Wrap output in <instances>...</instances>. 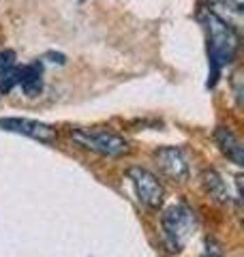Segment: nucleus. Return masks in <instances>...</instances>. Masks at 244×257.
Instances as JSON below:
<instances>
[{"label":"nucleus","mask_w":244,"mask_h":257,"mask_svg":"<svg viewBox=\"0 0 244 257\" xmlns=\"http://www.w3.org/2000/svg\"><path fill=\"white\" fill-rule=\"evenodd\" d=\"M154 161H157L159 170L169 176L176 182H184L191 176V165L186 159L184 150L178 146H161L154 150Z\"/></svg>","instance_id":"5"},{"label":"nucleus","mask_w":244,"mask_h":257,"mask_svg":"<svg viewBox=\"0 0 244 257\" xmlns=\"http://www.w3.org/2000/svg\"><path fill=\"white\" fill-rule=\"evenodd\" d=\"M13 60H15V54H13L11 50L0 52V75H3L7 69H11V67H13Z\"/></svg>","instance_id":"11"},{"label":"nucleus","mask_w":244,"mask_h":257,"mask_svg":"<svg viewBox=\"0 0 244 257\" xmlns=\"http://www.w3.org/2000/svg\"><path fill=\"white\" fill-rule=\"evenodd\" d=\"M127 178L131 180L140 204H144L146 208H152V210L161 208L163 199H165V187H163V182L159 180V176H154L150 170H146V167L135 165V167H129L127 170Z\"/></svg>","instance_id":"4"},{"label":"nucleus","mask_w":244,"mask_h":257,"mask_svg":"<svg viewBox=\"0 0 244 257\" xmlns=\"http://www.w3.org/2000/svg\"><path fill=\"white\" fill-rule=\"evenodd\" d=\"M197 212L195 208L186 202H176L167 206L161 214V238L163 246L169 253H182L191 238L197 231Z\"/></svg>","instance_id":"2"},{"label":"nucleus","mask_w":244,"mask_h":257,"mask_svg":"<svg viewBox=\"0 0 244 257\" xmlns=\"http://www.w3.org/2000/svg\"><path fill=\"white\" fill-rule=\"evenodd\" d=\"M199 257H223V251H221V246H214L212 242L208 240V244H206V251H203Z\"/></svg>","instance_id":"12"},{"label":"nucleus","mask_w":244,"mask_h":257,"mask_svg":"<svg viewBox=\"0 0 244 257\" xmlns=\"http://www.w3.org/2000/svg\"><path fill=\"white\" fill-rule=\"evenodd\" d=\"M221 3H225L227 7H231L233 11H240L242 9V0H221Z\"/></svg>","instance_id":"13"},{"label":"nucleus","mask_w":244,"mask_h":257,"mask_svg":"<svg viewBox=\"0 0 244 257\" xmlns=\"http://www.w3.org/2000/svg\"><path fill=\"white\" fill-rule=\"evenodd\" d=\"M201 184H203V191H206L212 199H216V202H221V204H229L231 202L233 195H231L229 184H227V180L216 170H206L203 172L201 174Z\"/></svg>","instance_id":"8"},{"label":"nucleus","mask_w":244,"mask_h":257,"mask_svg":"<svg viewBox=\"0 0 244 257\" xmlns=\"http://www.w3.org/2000/svg\"><path fill=\"white\" fill-rule=\"evenodd\" d=\"M71 140L77 144V146L96 152L101 157H125L131 152V146L129 142L122 138V135L109 131V128H101V126H92V128H84V126H77V128H71L69 131Z\"/></svg>","instance_id":"3"},{"label":"nucleus","mask_w":244,"mask_h":257,"mask_svg":"<svg viewBox=\"0 0 244 257\" xmlns=\"http://www.w3.org/2000/svg\"><path fill=\"white\" fill-rule=\"evenodd\" d=\"M201 22L208 32V58H210V77L208 88L216 86L221 69L233 60L240 47V35L229 22L218 18L214 11H203Z\"/></svg>","instance_id":"1"},{"label":"nucleus","mask_w":244,"mask_h":257,"mask_svg":"<svg viewBox=\"0 0 244 257\" xmlns=\"http://www.w3.org/2000/svg\"><path fill=\"white\" fill-rule=\"evenodd\" d=\"M0 128L9 133L26 135V138H32L43 144H50L56 140V128H52L45 122H39V120H30V118H0Z\"/></svg>","instance_id":"6"},{"label":"nucleus","mask_w":244,"mask_h":257,"mask_svg":"<svg viewBox=\"0 0 244 257\" xmlns=\"http://www.w3.org/2000/svg\"><path fill=\"white\" fill-rule=\"evenodd\" d=\"M214 140H216V144H218V148H221V152L231 161V163H235V165H242V163H244L242 142L238 140V135H235L231 128H227V126H216Z\"/></svg>","instance_id":"7"},{"label":"nucleus","mask_w":244,"mask_h":257,"mask_svg":"<svg viewBox=\"0 0 244 257\" xmlns=\"http://www.w3.org/2000/svg\"><path fill=\"white\" fill-rule=\"evenodd\" d=\"M20 86L28 96H37L43 90V64L39 60L20 67Z\"/></svg>","instance_id":"9"},{"label":"nucleus","mask_w":244,"mask_h":257,"mask_svg":"<svg viewBox=\"0 0 244 257\" xmlns=\"http://www.w3.org/2000/svg\"><path fill=\"white\" fill-rule=\"evenodd\" d=\"M15 84H20V67H11V69H7L3 75H0V92L7 94V92H11V88Z\"/></svg>","instance_id":"10"}]
</instances>
